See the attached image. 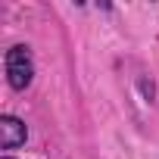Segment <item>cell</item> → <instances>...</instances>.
Instances as JSON below:
<instances>
[{
    "mask_svg": "<svg viewBox=\"0 0 159 159\" xmlns=\"http://www.w3.org/2000/svg\"><path fill=\"white\" fill-rule=\"evenodd\" d=\"M3 69H7V81L13 91H28L34 81V56L28 44H13L3 53Z\"/></svg>",
    "mask_w": 159,
    "mask_h": 159,
    "instance_id": "obj_1",
    "label": "cell"
},
{
    "mask_svg": "<svg viewBox=\"0 0 159 159\" xmlns=\"http://www.w3.org/2000/svg\"><path fill=\"white\" fill-rule=\"evenodd\" d=\"M25 140H28V125L22 119L3 112V116H0V147H3V150H16Z\"/></svg>",
    "mask_w": 159,
    "mask_h": 159,
    "instance_id": "obj_2",
    "label": "cell"
},
{
    "mask_svg": "<svg viewBox=\"0 0 159 159\" xmlns=\"http://www.w3.org/2000/svg\"><path fill=\"white\" fill-rule=\"evenodd\" d=\"M3 159H13V156H3Z\"/></svg>",
    "mask_w": 159,
    "mask_h": 159,
    "instance_id": "obj_3",
    "label": "cell"
}]
</instances>
